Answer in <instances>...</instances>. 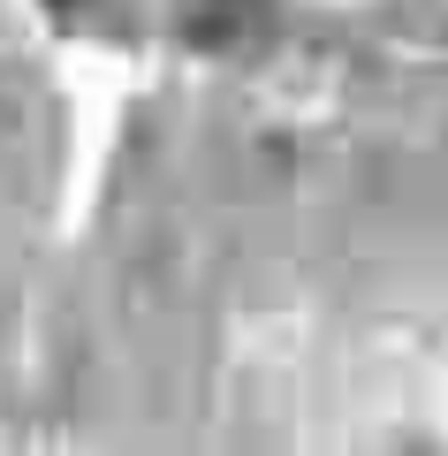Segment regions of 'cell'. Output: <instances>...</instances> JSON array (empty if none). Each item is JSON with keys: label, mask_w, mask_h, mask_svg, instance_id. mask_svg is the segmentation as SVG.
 <instances>
[{"label": "cell", "mask_w": 448, "mask_h": 456, "mask_svg": "<svg viewBox=\"0 0 448 456\" xmlns=\"http://www.w3.org/2000/svg\"><path fill=\"white\" fill-rule=\"evenodd\" d=\"M53 8H69V0H53Z\"/></svg>", "instance_id": "6da1fadb"}, {"label": "cell", "mask_w": 448, "mask_h": 456, "mask_svg": "<svg viewBox=\"0 0 448 456\" xmlns=\"http://www.w3.org/2000/svg\"><path fill=\"white\" fill-rule=\"evenodd\" d=\"M0 122H8V107H0Z\"/></svg>", "instance_id": "7a4b0ae2"}]
</instances>
